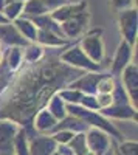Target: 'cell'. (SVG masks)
<instances>
[{
	"instance_id": "obj_1",
	"label": "cell",
	"mask_w": 138,
	"mask_h": 155,
	"mask_svg": "<svg viewBox=\"0 0 138 155\" xmlns=\"http://www.w3.org/2000/svg\"><path fill=\"white\" fill-rule=\"evenodd\" d=\"M81 74L82 71L79 68L70 67L65 62H61V59L53 56L42 58L33 62V67H27L19 74H12L8 85L9 95L5 104L0 106V112L3 115L8 113L9 120L19 124L23 123L22 127L27 130L28 138H31L34 135L31 134L33 124H30V120L47 106L56 92Z\"/></svg>"
},
{
	"instance_id": "obj_2",
	"label": "cell",
	"mask_w": 138,
	"mask_h": 155,
	"mask_svg": "<svg viewBox=\"0 0 138 155\" xmlns=\"http://www.w3.org/2000/svg\"><path fill=\"white\" fill-rule=\"evenodd\" d=\"M65 110H67L68 115H73V116H76V118L82 120L89 127H96V129H101V130H104L109 137H113L115 140L120 141V143L124 140L123 134H121L107 118H104V116L99 113V112L87 110V109H84V107L79 106V104H65Z\"/></svg>"
},
{
	"instance_id": "obj_3",
	"label": "cell",
	"mask_w": 138,
	"mask_h": 155,
	"mask_svg": "<svg viewBox=\"0 0 138 155\" xmlns=\"http://www.w3.org/2000/svg\"><path fill=\"white\" fill-rule=\"evenodd\" d=\"M101 30H90L81 41V50L85 53V56L95 64H99L104 58V44L101 39Z\"/></svg>"
},
{
	"instance_id": "obj_4",
	"label": "cell",
	"mask_w": 138,
	"mask_h": 155,
	"mask_svg": "<svg viewBox=\"0 0 138 155\" xmlns=\"http://www.w3.org/2000/svg\"><path fill=\"white\" fill-rule=\"evenodd\" d=\"M62 62H65L67 65L79 68V70H89V71H98L99 70V64H95L85 56V53L81 50L79 45H74L73 48L67 50L65 53H62L59 58Z\"/></svg>"
},
{
	"instance_id": "obj_5",
	"label": "cell",
	"mask_w": 138,
	"mask_h": 155,
	"mask_svg": "<svg viewBox=\"0 0 138 155\" xmlns=\"http://www.w3.org/2000/svg\"><path fill=\"white\" fill-rule=\"evenodd\" d=\"M20 124L9 118L0 120V155H14V138Z\"/></svg>"
},
{
	"instance_id": "obj_6",
	"label": "cell",
	"mask_w": 138,
	"mask_h": 155,
	"mask_svg": "<svg viewBox=\"0 0 138 155\" xmlns=\"http://www.w3.org/2000/svg\"><path fill=\"white\" fill-rule=\"evenodd\" d=\"M120 31L124 36V41L129 45L136 42V8H129L120 11Z\"/></svg>"
},
{
	"instance_id": "obj_7",
	"label": "cell",
	"mask_w": 138,
	"mask_h": 155,
	"mask_svg": "<svg viewBox=\"0 0 138 155\" xmlns=\"http://www.w3.org/2000/svg\"><path fill=\"white\" fill-rule=\"evenodd\" d=\"M85 143L90 152L95 155H103L110 149V138L109 135L96 127H89L85 130Z\"/></svg>"
},
{
	"instance_id": "obj_8",
	"label": "cell",
	"mask_w": 138,
	"mask_h": 155,
	"mask_svg": "<svg viewBox=\"0 0 138 155\" xmlns=\"http://www.w3.org/2000/svg\"><path fill=\"white\" fill-rule=\"evenodd\" d=\"M121 84L126 90V93L130 99V104L136 109V99H138V68L136 64H127L124 70L121 71Z\"/></svg>"
},
{
	"instance_id": "obj_9",
	"label": "cell",
	"mask_w": 138,
	"mask_h": 155,
	"mask_svg": "<svg viewBox=\"0 0 138 155\" xmlns=\"http://www.w3.org/2000/svg\"><path fill=\"white\" fill-rule=\"evenodd\" d=\"M89 20H90V14L85 9V11L79 12V14H76L74 17L62 22L61 23V31H62V34H64V37L74 39V37L81 36L85 31L87 25H89Z\"/></svg>"
},
{
	"instance_id": "obj_10",
	"label": "cell",
	"mask_w": 138,
	"mask_h": 155,
	"mask_svg": "<svg viewBox=\"0 0 138 155\" xmlns=\"http://www.w3.org/2000/svg\"><path fill=\"white\" fill-rule=\"evenodd\" d=\"M56 141L51 135H34L28 138V153L30 155H53L56 152Z\"/></svg>"
},
{
	"instance_id": "obj_11",
	"label": "cell",
	"mask_w": 138,
	"mask_h": 155,
	"mask_svg": "<svg viewBox=\"0 0 138 155\" xmlns=\"http://www.w3.org/2000/svg\"><path fill=\"white\" fill-rule=\"evenodd\" d=\"M103 78L101 73L98 71H90V73H82L79 78L68 84V88L79 90L84 95H95L96 93V84Z\"/></svg>"
},
{
	"instance_id": "obj_12",
	"label": "cell",
	"mask_w": 138,
	"mask_h": 155,
	"mask_svg": "<svg viewBox=\"0 0 138 155\" xmlns=\"http://www.w3.org/2000/svg\"><path fill=\"white\" fill-rule=\"evenodd\" d=\"M130 56H132V45H129L126 41H121V44L118 45L117 53H115L113 62H112V68H110L112 74L120 76L121 71L124 70V67L129 64Z\"/></svg>"
},
{
	"instance_id": "obj_13",
	"label": "cell",
	"mask_w": 138,
	"mask_h": 155,
	"mask_svg": "<svg viewBox=\"0 0 138 155\" xmlns=\"http://www.w3.org/2000/svg\"><path fill=\"white\" fill-rule=\"evenodd\" d=\"M0 42H3L11 47H27L28 41L25 39L14 25L11 23H2L0 25Z\"/></svg>"
},
{
	"instance_id": "obj_14",
	"label": "cell",
	"mask_w": 138,
	"mask_h": 155,
	"mask_svg": "<svg viewBox=\"0 0 138 155\" xmlns=\"http://www.w3.org/2000/svg\"><path fill=\"white\" fill-rule=\"evenodd\" d=\"M87 9V3L85 2H79V3H64V5H61L59 8L53 9V12L50 16H51L53 20H56L58 23H62V22H65L71 17H74L76 14H79V12L85 11Z\"/></svg>"
},
{
	"instance_id": "obj_15",
	"label": "cell",
	"mask_w": 138,
	"mask_h": 155,
	"mask_svg": "<svg viewBox=\"0 0 138 155\" xmlns=\"http://www.w3.org/2000/svg\"><path fill=\"white\" fill-rule=\"evenodd\" d=\"M56 123H58V120L47 109H41L34 115V120H33L31 124H33V129L36 132H39V134H51Z\"/></svg>"
},
{
	"instance_id": "obj_16",
	"label": "cell",
	"mask_w": 138,
	"mask_h": 155,
	"mask_svg": "<svg viewBox=\"0 0 138 155\" xmlns=\"http://www.w3.org/2000/svg\"><path fill=\"white\" fill-rule=\"evenodd\" d=\"M104 118H117V120H136V109L132 106H118L112 104L107 109L98 110Z\"/></svg>"
},
{
	"instance_id": "obj_17",
	"label": "cell",
	"mask_w": 138,
	"mask_h": 155,
	"mask_svg": "<svg viewBox=\"0 0 138 155\" xmlns=\"http://www.w3.org/2000/svg\"><path fill=\"white\" fill-rule=\"evenodd\" d=\"M87 129H89V126H87L82 120L76 118V116H73V115H67L65 118H62L56 123L53 132H56V130H71L74 134H78V132H85Z\"/></svg>"
},
{
	"instance_id": "obj_18",
	"label": "cell",
	"mask_w": 138,
	"mask_h": 155,
	"mask_svg": "<svg viewBox=\"0 0 138 155\" xmlns=\"http://www.w3.org/2000/svg\"><path fill=\"white\" fill-rule=\"evenodd\" d=\"M47 12H48V9L45 8V5L41 0H27V2H23L22 17H25V19H33L36 16L47 14Z\"/></svg>"
},
{
	"instance_id": "obj_19",
	"label": "cell",
	"mask_w": 138,
	"mask_h": 155,
	"mask_svg": "<svg viewBox=\"0 0 138 155\" xmlns=\"http://www.w3.org/2000/svg\"><path fill=\"white\" fill-rule=\"evenodd\" d=\"M36 41L41 42L42 45H48V47H62V45H67V39L61 37L51 31H45V30H37L36 34Z\"/></svg>"
},
{
	"instance_id": "obj_20",
	"label": "cell",
	"mask_w": 138,
	"mask_h": 155,
	"mask_svg": "<svg viewBox=\"0 0 138 155\" xmlns=\"http://www.w3.org/2000/svg\"><path fill=\"white\" fill-rule=\"evenodd\" d=\"M14 27L17 28V31L27 37V41H31V42H36V34H37V28L36 25L30 20V19H25V17H17L16 22H14Z\"/></svg>"
},
{
	"instance_id": "obj_21",
	"label": "cell",
	"mask_w": 138,
	"mask_h": 155,
	"mask_svg": "<svg viewBox=\"0 0 138 155\" xmlns=\"http://www.w3.org/2000/svg\"><path fill=\"white\" fill-rule=\"evenodd\" d=\"M47 110L51 113L58 121L65 118V116L68 115L67 110H65V102L59 98V95H53L51 98H50V101L47 102Z\"/></svg>"
},
{
	"instance_id": "obj_22",
	"label": "cell",
	"mask_w": 138,
	"mask_h": 155,
	"mask_svg": "<svg viewBox=\"0 0 138 155\" xmlns=\"http://www.w3.org/2000/svg\"><path fill=\"white\" fill-rule=\"evenodd\" d=\"M14 155H30L28 153V134L20 126L14 138Z\"/></svg>"
},
{
	"instance_id": "obj_23",
	"label": "cell",
	"mask_w": 138,
	"mask_h": 155,
	"mask_svg": "<svg viewBox=\"0 0 138 155\" xmlns=\"http://www.w3.org/2000/svg\"><path fill=\"white\" fill-rule=\"evenodd\" d=\"M67 146L73 150L74 155H84L85 152H89V147H87V143H85V132L74 134L73 138L67 143Z\"/></svg>"
},
{
	"instance_id": "obj_24",
	"label": "cell",
	"mask_w": 138,
	"mask_h": 155,
	"mask_svg": "<svg viewBox=\"0 0 138 155\" xmlns=\"http://www.w3.org/2000/svg\"><path fill=\"white\" fill-rule=\"evenodd\" d=\"M44 58V50L42 47H37V45H27L25 51H22V61H25L27 64H33V62H37L39 59Z\"/></svg>"
},
{
	"instance_id": "obj_25",
	"label": "cell",
	"mask_w": 138,
	"mask_h": 155,
	"mask_svg": "<svg viewBox=\"0 0 138 155\" xmlns=\"http://www.w3.org/2000/svg\"><path fill=\"white\" fill-rule=\"evenodd\" d=\"M22 64V48L20 47H11L6 53V67L9 70H17Z\"/></svg>"
},
{
	"instance_id": "obj_26",
	"label": "cell",
	"mask_w": 138,
	"mask_h": 155,
	"mask_svg": "<svg viewBox=\"0 0 138 155\" xmlns=\"http://www.w3.org/2000/svg\"><path fill=\"white\" fill-rule=\"evenodd\" d=\"M110 95H112V99H113V104H118V106H132L130 99H129V96H127L126 90H124L121 82H115V87H113V90H112Z\"/></svg>"
},
{
	"instance_id": "obj_27",
	"label": "cell",
	"mask_w": 138,
	"mask_h": 155,
	"mask_svg": "<svg viewBox=\"0 0 138 155\" xmlns=\"http://www.w3.org/2000/svg\"><path fill=\"white\" fill-rule=\"evenodd\" d=\"M59 98L65 102V104H79L81 102V98H82V92L79 90H74V88H62L58 92Z\"/></svg>"
},
{
	"instance_id": "obj_28",
	"label": "cell",
	"mask_w": 138,
	"mask_h": 155,
	"mask_svg": "<svg viewBox=\"0 0 138 155\" xmlns=\"http://www.w3.org/2000/svg\"><path fill=\"white\" fill-rule=\"evenodd\" d=\"M22 8H23V2H11L5 5L2 12H5L6 19L11 22V20H16L22 14Z\"/></svg>"
},
{
	"instance_id": "obj_29",
	"label": "cell",
	"mask_w": 138,
	"mask_h": 155,
	"mask_svg": "<svg viewBox=\"0 0 138 155\" xmlns=\"http://www.w3.org/2000/svg\"><path fill=\"white\" fill-rule=\"evenodd\" d=\"M113 87H115V79L113 78L103 74V78L96 84V93H112Z\"/></svg>"
},
{
	"instance_id": "obj_30",
	"label": "cell",
	"mask_w": 138,
	"mask_h": 155,
	"mask_svg": "<svg viewBox=\"0 0 138 155\" xmlns=\"http://www.w3.org/2000/svg\"><path fill=\"white\" fill-rule=\"evenodd\" d=\"M136 140L135 141H121V143L118 144V149H115L120 155H138L136 153Z\"/></svg>"
},
{
	"instance_id": "obj_31",
	"label": "cell",
	"mask_w": 138,
	"mask_h": 155,
	"mask_svg": "<svg viewBox=\"0 0 138 155\" xmlns=\"http://www.w3.org/2000/svg\"><path fill=\"white\" fill-rule=\"evenodd\" d=\"M73 135H74V132H71V130H56V132L51 134L53 140L56 141V144H67L73 138Z\"/></svg>"
},
{
	"instance_id": "obj_32",
	"label": "cell",
	"mask_w": 138,
	"mask_h": 155,
	"mask_svg": "<svg viewBox=\"0 0 138 155\" xmlns=\"http://www.w3.org/2000/svg\"><path fill=\"white\" fill-rule=\"evenodd\" d=\"M79 106H82V107L87 109V110H95V112L99 110L98 102H96V96H95V95H82Z\"/></svg>"
},
{
	"instance_id": "obj_33",
	"label": "cell",
	"mask_w": 138,
	"mask_h": 155,
	"mask_svg": "<svg viewBox=\"0 0 138 155\" xmlns=\"http://www.w3.org/2000/svg\"><path fill=\"white\" fill-rule=\"evenodd\" d=\"M95 96H96V102H98L99 110H101V109H107L109 106L113 104V99H112L110 93H98Z\"/></svg>"
},
{
	"instance_id": "obj_34",
	"label": "cell",
	"mask_w": 138,
	"mask_h": 155,
	"mask_svg": "<svg viewBox=\"0 0 138 155\" xmlns=\"http://www.w3.org/2000/svg\"><path fill=\"white\" fill-rule=\"evenodd\" d=\"M112 6L115 9H129V8H133L135 6V0H110Z\"/></svg>"
},
{
	"instance_id": "obj_35",
	"label": "cell",
	"mask_w": 138,
	"mask_h": 155,
	"mask_svg": "<svg viewBox=\"0 0 138 155\" xmlns=\"http://www.w3.org/2000/svg\"><path fill=\"white\" fill-rule=\"evenodd\" d=\"M41 2L45 5V8L50 11V9H56V8H59L61 5H64V3H67V0H41Z\"/></svg>"
},
{
	"instance_id": "obj_36",
	"label": "cell",
	"mask_w": 138,
	"mask_h": 155,
	"mask_svg": "<svg viewBox=\"0 0 138 155\" xmlns=\"http://www.w3.org/2000/svg\"><path fill=\"white\" fill-rule=\"evenodd\" d=\"M56 152H58L59 155H74L73 150H71L67 144H58V146H56Z\"/></svg>"
},
{
	"instance_id": "obj_37",
	"label": "cell",
	"mask_w": 138,
	"mask_h": 155,
	"mask_svg": "<svg viewBox=\"0 0 138 155\" xmlns=\"http://www.w3.org/2000/svg\"><path fill=\"white\" fill-rule=\"evenodd\" d=\"M2 23H9V20L6 19V16L3 14V12L0 11V25H2Z\"/></svg>"
},
{
	"instance_id": "obj_38",
	"label": "cell",
	"mask_w": 138,
	"mask_h": 155,
	"mask_svg": "<svg viewBox=\"0 0 138 155\" xmlns=\"http://www.w3.org/2000/svg\"><path fill=\"white\" fill-rule=\"evenodd\" d=\"M11 2H27V0H5V5L6 3H11Z\"/></svg>"
},
{
	"instance_id": "obj_39",
	"label": "cell",
	"mask_w": 138,
	"mask_h": 155,
	"mask_svg": "<svg viewBox=\"0 0 138 155\" xmlns=\"http://www.w3.org/2000/svg\"><path fill=\"white\" fill-rule=\"evenodd\" d=\"M103 155H113V149H109L106 153H103Z\"/></svg>"
},
{
	"instance_id": "obj_40",
	"label": "cell",
	"mask_w": 138,
	"mask_h": 155,
	"mask_svg": "<svg viewBox=\"0 0 138 155\" xmlns=\"http://www.w3.org/2000/svg\"><path fill=\"white\" fill-rule=\"evenodd\" d=\"M84 155H95V153H93V152H90V150H89V152H85V153H84Z\"/></svg>"
},
{
	"instance_id": "obj_41",
	"label": "cell",
	"mask_w": 138,
	"mask_h": 155,
	"mask_svg": "<svg viewBox=\"0 0 138 155\" xmlns=\"http://www.w3.org/2000/svg\"><path fill=\"white\" fill-rule=\"evenodd\" d=\"M2 61H3V56H2V51H0V64H2Z\"/></svg>"
},
{
	"instance_id": "obj_42",
	"label": "cell",
	"mask_w": 138,
	"mask_h": 155,
	"mask_svg": "<svg viewBox=\"0 0 138 155\" xmlns=\"http://www.w3.org/2000/svg\"><path fill=\"white\" fill-rule=\"evenodd\" d=\"M113 155H120V153H118V152H117V150H113Z\"/></svg>"
},
{
	"instance_id": "obj_43",
	"label": "cell",
	"mask_w": 138,
	"mask_h": 155,
	"mask_svg": "<svg viewBox=\"0 0 138 155\" xmlns=\"http://www.w3.org/2000/svg\"><path fill=\"white\" fill-rule=\"evenodd\" d=\"M53 155H59V153H58V152H54V153H53Z\"/></svg>"
},
{
	"instance_id": "obj_44",
	"label": "cell",
	"mask_w": 138,
	"mask_h": 155,
	"mask_svg": "<svg viewBox=\"0 0 138 155\" xmlns=\"http://www.w3.org/2000/svg\"><path fill=\"white\" fill-rule=\"evenodd\" d=\"M0 44H2V42H0Z\"/></svg>"
}]
</instances>
